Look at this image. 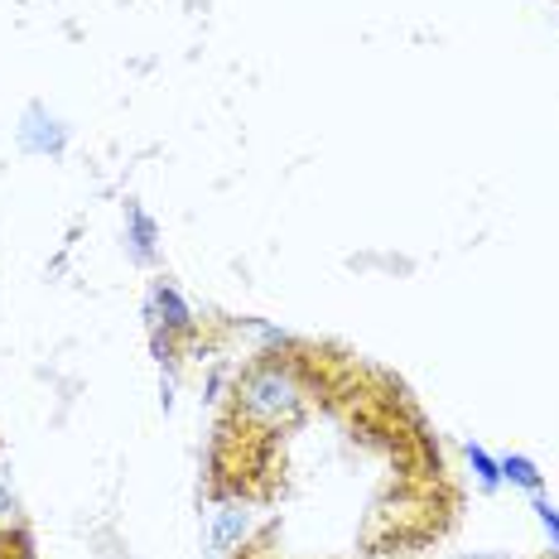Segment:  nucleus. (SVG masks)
Wrapping results in <instances>:
<instances>
[{"mask_svg": "<svg viewBox=\"0 0 559 559\" xmlns=\"http://www.w3.org/2000/svg\"><path fill=\"white\" fill-rule=\"evenodd\" d=\"M131 227H135V255L140 261H150V241H155V227H150V217L131 207Z\"/></svg>", "mask_w": 559, "mask_h": 559, "instance_id": "nucleus-6", "label": "nucleus"}, {"mask_svg": "<svg viewBox=\"0 0 559 559\" xmlns=\"http://www.w3.org/2000/svg\"><path fill=\"white\" fill-rule=\"evenodd\" d=\"M459 559H511V555H497V550H483V555H459Z\"/></svg>", "mask_w": 559, "mask_h": 559, "instance_id": "nucleus-8", "label": "nucleus"}, {"mask_svg": "<svg viewBox=\"0 0 559 559\" xmlns=\"http://www.w3.org/2000/svg\"><path fill=\"white\" fill-rule=\"evenodd\" d=\"M10 511H15V497H10V487H0V526L10 521Z\"/></svg>", "mask_w": 559, "mask_h": 559, "instance_id": "nucleus-7", "label": "nucleus"}, {"mask_svg": "<svg viewBox=\"0 0 559 559\" xmlns=\"http://www.w3.org/2000/svg\"><path fill=\"white\" fill-rule=\"evenodd\" d=\"M502 477H511L516 487H526L531 497L540 492V468H535L531 459H521V453H507V459H502Z\"/></svg>", "mask_w": 559, "mask_h": 559, "instance_id": "nucleus-3", "label": "nucleus"}, {"mask_svg": "<svg viewBox=\"0 0 559 559\" xmlns=\"http://www.w3.org/2000/svg\"><path fill=\"white\" fill-rule=\"evenodd\" d=\"M535 516H540V526H545V535H550V555L559 559V511L545 502L540 492H535Z\"/></svg>", "mask_w": 559, "mask_h": 559, "instance_id": "nucleus-5", "label": "nucleus"}, {"mask_svg": "<svg viewBox=\"0 0 559 559\" xmlns=\"http://www.w3.org/2000/svg\"><path fill=\"white\" fill-rule=\"evenodd\" d=\"M0 559H39L29 521H5V526H0Z\"/></svg>", "mask_w": 559, "mask_h": 559, "instance_id": "nucleus-2", "label": "nucleus"}, {"mask_svg": "<svg viewBox=\"0 0 559 559\" xmlns=\"http://www.w3.org/2000/svg\"><path fill=\"white\" fill-rule=\"evenodd\" d=\"M251 535V516L241 502H217L213 507V555H231Z\"/></svg>", "mask_w": 559, "mask_h": 559, "instance_id": "nucleus-1", "label": "nucleus"}, {"mask_svg": "<svg viewBox=\"0 0 559 559\" xmlns=\"http://www.w3.org/2000/svg\"><path fill=\"white\" fill-rule=\"evenodd\" d=\"M468 459H473V473H477V483L487 487V492H497V483H502V463L492 459V453H483V449H468Z\"/></svg>", "mask_w": 559, "mask_h": 559, "instance_id": "nucleus-4", "label": "nucleus"}]
</instances>
